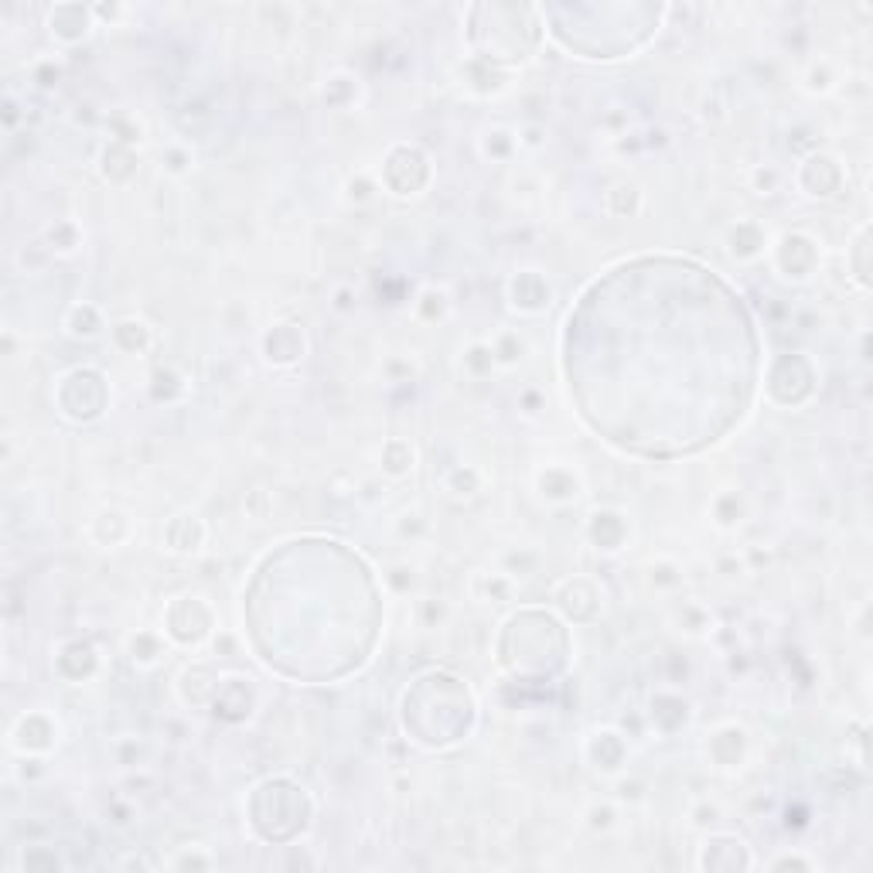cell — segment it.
Instances as JSON below:
<instances>
[{
	"mask_svg": "<svg viewBox=\"0 0 873 873\" xmlns=\"http://www.w3.org/2000/svg\"><path fill=\"white\" fill-rule=\"evenodd\" d=\"M58 79H62V62H58V58H38V62L31 65V82H35L38 89H52L58 86Z\"/></svg>",
	"mask_w": 873,
	"mask_h": 873,
	"instance_id": "cell-49",
	"label": "cell"
},
{
	"mask_svg": "<svg viewBox=\"0 0 873 873\" xmlns=\"http://www.w3.org/2000/svg\"><path fill=\"white\" fill-rule=\"evenodd\" d=\"M110 342L116 352L123 355H144L147 348L154 345V328L144 318L130 314V318H120L110 324Z\"/></svg>",
	"mask_w": 873,
	"mask_h": 873,
	"instance_id": "cell-24",
	"label": "cell"
},
{
	"mask_svg": "<svg viewBox=\"0 0 873 873\" xmlns=\"http://www.w3.org/2000/svg\"><path fill=\"white\" fill-rule=\"evenodd\" d=\"M18 870H65V860L55 853V846H41V843H28L21 846L18 856Z\"/></svg>",
	"mask_w": 873,
	"mask_h": 873,
	"instance_id": "cell-41",
	"label": "cell"
},
{
	"mask_svg": "<svg viewBox=\"0 0 873 873\" xmlns=\"http://www.w3.org/2000/svg\"><path fill=\"white\" fill-rule=\"evenodd\" d=\"M816 393V369L805 355H781L768 376V399L778 406H802Z\"/></svg>",
	"mask_w": 873,
	"mask_h": 873,
	"instance_id": "cell-6",
	"label": "cell"
},
{
	"mask_svg": "<svg viewBox=\"0 0 873 873\" xmlns=\"http://www.w3.org/2000/svg\"><path fill=\"white\" fill-rule=\"evenodd\" d=\"M584 761L601 775H618L628 764V737L618 727H594L584 737Z\"/></svg>",
	"mask_w": 873,
	"mask_h": 873,
	"instance_id": "cell-15",
	"label": "cell"
},
{
	"mask_svg": "<svg viewBox=\"0 0 873 873\" xmlns=\"http://www.w3.org/2000/svg\"><path fill=\"white\" fill-rule=\"evenodd\" d=\"M379 191V181L369 178V174H352V178L345 181V202L348 205H369L372 198H376Z\"/></svg>",
	"mask_w": 873,
	"mask_h": 873,
	"instance_id": "cell-44",
	"label": "cell"
},
{
	"mask_svg": "<svg viewBox=\"0 0 873 873\" xmlns=\"http://www.w3.org/2000/svg\"><path fill=\"white\" fill-rule=\"evenodd\" d=\"M478 151L485 161L505 164V161H512L515 151H519V137H515L509 127H492L478 137Z\"/></svg>",
	"mask_w": 873,
	"mask_h": 873,
	"instance_id": "cell-36",
	"label": "cell"
},
{
	"mask_svg": "<svg viewBox=\"0 0 873 873\" xmlns=\"http://www.w3.org/2000/svg\"><path fill=\"white\" fill-rule=\"evenodd\" d=\"M505 297H509V307L522 318H539V314L550 311L553 304V284L546 280V273L532 270H515L505 284Z\"/></svg>",
	"mask_w": 873,
	"mask_h": 873,
	"instance_id": "cell-9",
	"label": "cell"
},
{
	"mask_svg": "<svg viewBox=\"0 0 873 873\" xmlns=\"http://www.w3.org/2000/svg\"><path fill=\"white\" fill-rule=\"evenodd\" d=\"M584 536L597 553H621L628 543V515L621 509H594L584 522Z\"/></svg>",
	"mask_w": 873,
	"mask_h": 873,
	"instance_id": "cell-19",
	"label": "cell"
},
{
	"mask_svg": "<svg viewBox=\"0 0 873 873\" xmlns=\"http://www.w3.org/2000/svg\"><path fill=\"white\" fill-rule=\"evenodd\" d=\"M219 614H215L212 601L205 594H181L171 597V604L164 608V635L174 645H202L215 635Z\"/></svg>",
	"mask_w": 873,
	"mask_h": 873,
	"instance_id": "cell-2",
	"label": "cell"
},
{
	"mask_svg": "<svg viewBox=\"0 0 873 873\" xmlns=\"http://www.w3.org/2000/svg\"><path fill=\"white\" fill-rule=\"evenodd\" d=\"M768 867L771 870H812V860H805V856H798V853H781L768 863Z\"/></svg>",
	"mask_w": 873,
	"mask_h": 873,
	"instance_id": "cell-56",
	"label": "cell"
},
{
	"mask_svg": "<svg viewBox=\"0 0 873 873\" xmlns=\"http://www.w3.org/2000/svg\"><path fill=\"white\" fill-rule=\"evenodd\" d=\"M519 147H526V151H539V147H546V130L539 127V123H529V127H522L519 133Z\"/></svg>",
	"mask_w": 873,
	"mask_h": 873,
	"instance_id": "cell-54",
	"label": "cell"
},
{
	"mask_svg": "<svg viewBox=\"0 0 873 873\" xmlns=\"http://www.w3.org/2000/svg\"><path fill=\"white\" fill-rule=\"evenodd\" d=\"M843 185H846V171L833 154L812 151L802 161V168H798V188L809 198H819V202L836 198L839 191H843Z\"/></svg>",
	"mask_w": 873,
	"mask_h": 873,
	"instance_id": "cell-13",
	"label": "cell"
},
{
	"mask_svg": "<svg viewBox=\"0 0 873 873\" xmlns=\"http://www.w3.org/2000/svg\"><path fill=\"white\" fill-rule=\"evenodd\" d=\"M89 536H93L96 546H103V550H113V546H123L133 536V522H130L127 512L103 509L99 515H93V522H89Z\"/></svg>",
	"mask_w": 873,
	"mask_h": 873,
	"instance_id": "cell-27",
	"label": "cell"
},
{
	"mask_svg": "<svg viewBox=\"0 0 873 873\" xmlns=\"http://www.w3.org/2000/svg\"><path fill=\"white\" fill-rule=\"evenodd\" d=\"M58 734H62V727H58L52 713L28 710L7 730V747L21 758H38V754H48L58 744Z\"/></svg>",
	"mask_w": 873,
	"mask_h": 873,
	"instance_id": "cell-7",
	"label": "cell"
},
{
	"mask_svg": "<svg viewBox=\"0 0 873 873\" xmlns=\"http://www.w3.org/2000/svg\"><path fill=\"white\" fill-rule=\"evenodd\" d=\"M532 488H536L539 502H546L550 509H567L584 495V475L567 461H546L532 475Z\"/></svg>",
	"mask_w": 873,
	"mask_h": 873,
	"instance_id": "cell-8",
	"label": "cell"
},
{
	"mask_svg": "<svg viewBox=\"0 0 873 873\" xmlns=\"http://www.w3.org/2000/svg\"><path fill=\"white\" fill-rule=\"evenodd\" d=\"M642 209H645V195L635 181H618V185L604 191V212L614 215V219H635Z\"/></svg>",
	"mask_w": 873,
	"mask_h": 873,
	"instance_id": "cell-31",
	"label": "cell"
},
{
	"mask_svg": "<svg viewBox=\"0 0 873 873\" xmlns=\"http://www.w3.org/2000/svg\"><path fill=\"white\" fill-rule=\"evenodd\" d=\"M444 492L457 498V502H468V498H475L481 492V485H485V478H481L478 468H471V464H457V468H451L444 475Z\"/></svg>",
	"mask_w": 873,
	"mask_h": 873,
	"instance_id": "cell-38",
	"label": "cell"
},
{
	"mask_svg": "<svg viewBox=\"0 0 873 873\" xmlns=\"http://www.w3.org/2000/svg\"><path fill=\"white\" fill-rule=\"evenodd\" d=\"M696 867H700V870H723V873L751 870L754 856H751V850H747V843L741 836L713 833V836L703 839L700 856H696Z\"/></svg>",
	"mask_w": 873,
	"mask_h": 873,
	"instance_id": "cell-16",
	"label": "cell"
},
{
	"mask_svg": "<svg viewBox=\"0 0 873 873\" xmlns=\"http://www.w3.org/2000/svg\"><path fill=\"white\" fill-rule=\"evenodd\" d=\"M45 246H48V253H52V256H76L79 249H82V229H79V222L58 219L55 226H48Z\"/></svg>",
	"mask_w": 873,
	"mask_h": 873,
	"instance_id": "cell-39",
	"label": "cell"
},
{
	"mask_svg": "<svg viewBox=\"0 0 873 873\" xmlns=\"http://www.w3.org/2000/svg\"><path fill=\"white\" fill-rule=\"evenodd\" d=\"M413 580H417V577H413L410 563H393V567L386 570V584L393 587L396 594H406V590L413 587Z\"/></svg>",
	"mask_w": 873,
	"mask_h": 873,
	"instance_id": "cell-52",
	"label": "cell"
},
{
	"mask_svg": "<svg viewBox=\"0 0 873 873\" xmlns=\"http://www.w3.org/2000/svg\"><path fill=\"white\" fill-rule=\"evenodd\" d=\"M212 713L226 723H243L256 706V689L253 679L246 676H222L212 696Z\"/></svg>",
	"mask_w": 873,
	"mask_h": 873,
	"instance_id": "cell-17",
	"label": "cell"
},
{
	"mask_svg": "<svg viewBox=\"0 0 873 873\" xmlns=\"http://www.w3.org/2000/svg\"><path fill=\"white\" fill-rule=\"evenodd\" d=\"M519 406H522V413H529V417H536L539 410H543V393H539V389H522L519 393Z\"/></svg>",
	"mask_w": 873,
	"mask_h": 873,
	"instance_id": "cell-57",
	"label": "cell"
},
{
	"mask_svg": "<svg viewBox=\"0 0 873 873\" xmlns=\"http://www.w3.org/2000/svg\"><path fill=\"white\" fill-rule=\"evenodd\" d=\"M515 590H519L515 577H512V573H502V570L478 573V580H475L478 601H488V604H509V601H515Z\"/></svg>",
	"mask_w": 873,
	"mask_h": 873,
	"instance_id": "cell-37",
	"label": "cell"
},
{
	"mask_svg": "<svg viewBox=\"0 0 873 873\" xmlns=\"http://www.w3.org/2000/svg\"><path fill=\"white\" fill-rule=\"evenodd\" d=\"M710 519L720 532H734L747 519V502L737 488H720L710 498Z\"/></svg>",
	"mask_w": 873,
	"mask_h": 873,
	"instance_id": "cell-29",
	"label": "cell"
},
{
	"mask_svg": "<svg viewBox=\"0 0 873 873\" xmlns=\"http://www.w3.org/2000/svg\"><path fill=\"white\" fill-rule=\"evenodd\" d=\"M723 249L734 263H758L764 253L771 249V236L764 229V222L758 219H737L734 226H727L723 232Z\"/></svg>",
	"mask_w": 873,
	"mask_h": 873,
	"instance_id": "cell-18",
	"label": "cell"
},
{
	"mask_svg": "<svg viewBox=\"0 0 873 873\" xmlns=\"http://www.w3.org/2000/svg\"><path fill=\"white\" fill-rule=\"evenodd\" d=\"M553 601L556 608L563 611V618H570L573 625H590V621L601 614L604 601H601V590L590 577H567L560 580L553 590Z\"/></svg>",
	"mask_w": 873,
	"mask_h": 873,
	"instance_id": "cell-11",
	"label": "cell"
},
{
	"mask_svg": "<svg viewBox=\"0 0 873 873\" xmlns=\"http://www.w3.org/2000/svg\"><path fill=\"white\" fill-rule=\"evenodd\" d=\"M52 665L69 686H82L93 676H99L103 655H99V648L89 642V638H65V642H58L55 648Z\"/></svg>",
	"mask_w": 873,
	"mask_h": 873,
	"instance_id": "cell-10",
	"label": "cell"
},
{
	"mask_svg": "<svg viewBox=\"0 0 873 873\" xmlns=\"http://www.w3.org/2000/svg\"><path fill=\"white\" fill-rule=\"evenodd\" d=\"M191 164H195V157H191L185 144H168L161 151V168L174 174V178H185V174L191 171Z\"/></svg>",
	"mask_w": 873,
	"mask_h": 873,
	"instance_id": "cell-46",
	"label": "cell"
},
{
	"mask_svg": "<svg viewBox=\"0 0 873 873\" xmlns=\"http://www.w3.org/2000/svg\"><path fill=\"white\" fill-rule=\"evenodd\" d=\"M434 178V168H430L427 151L413 144H396L393 151L386 154V164H382V185L389 188V195L396 198H413L423 195Z\"/></svg>",
	"mask_w": 873,
	"mask_h": 873,
	"instance_id": "cell-4",
	"label": "cell"
},
{
	"mask_svg": "<svg viewBox=\"0 0 873 873\" xmlns=\"http://www.w3.org/2000/svg\"><path fill=\"white\" fill-rule=\"evenodd\" d=\"M106 331V318L96 304L82 301V304H72L62 318V335L72 338V342H96L99 335Z\"/></svg>",
	"mask_w": 873,
	"mask_h": 873,
	"instance_id": "cell-23",
	"label": "cell"
},
{
	"mask_svg": "<svg viewBox=\"0 0 873 873\" xmlns=\"http://www.w3.org/2000/svg\"><path fill=\"white\" fill-rule=\"evenodd\" d=\"M116 867H144V870H151L154 863H151V860H144V856H127V860H120V863H116Z\"/></svg>",
	"mask_w": 873,
	"mask_h": 873,
	"instance_id": "cell-61",
	"label": "cell"
},
{
	"mask_svg": "<svg viewBox=\"0 0 873 873\" xmlns=\"http://www.w3.org/2000/svg\"><path fill=\"white\" fill-rule=\"evenodd\" d=\"M106 127H110V133H113V144H123V147H137L140 137H144V127H140V123L133 120V116H127V113L110 116V120H106Z\"/></svg>",
	"mask_w": 873,
	"mask_h": 873,
	"instance_id": "cell-43",
	"label": "cell"
},
{
	"mask_svg": "<svg viewBox=\"0 0 873 873\" xmlns=\"http://www.w3.org/2000/svg\"><path fill=\"white\" fill-rule=\"evenodd\" d=\"M689 819H693V826H696V829H710V826H717L720 809H717V805H710V802H700V805H693V812H689Z\"/></svg>",
	"mask_w": 873,
	"mask_h": 873,
	"instance_id": "cell-53",
	"label": "cell"
},
{
	"mask_svg": "<svg viewBox=\"0 0 873 873\" xmlns=\"http://www.w3.org/2000/svg\"><path fill=\"white\" fill-rule=\"evenodd\" d=\"M331 307H335L338 314L355 311V290H352V287H338V290H335V301H331Z\"/></svg>",
	"mask_w": 873,
	"mask_h": 873,
	"instance_id": "cell-59",
	"label": "cell"
},
{
	"mask_svg": "<svg viewBox=\"0 0 873 873\" xmlns=\"http://www.w3.org/2000/svg\"><path fill=\"white\" fill-rule=\"evenodd\" d=\"M137 171H140L137 147H123L110 140V144L99 151V174H103L110 185H130Z\"/></svg>",
	"mask_w": 873,
	"mask_h": 873,
	"instance_id": "cell-26",
	"label": "cell"
},
{
	"mask_svg": "<svg viewBox=\"0 0 873 873\" xmlns=\"http://www.w3.org/2000/svg\"><path fill=\"white\" fill-rule=\"evenodd\" d=\"M672 621H676V631H683L686 638L713 635V614L700 601H679L676 611H672Z\"/></svg>",
	"mask_w": 873,
	"mask_h": 873,
	"instance_id": "cell-33",
	"label": "cell"
},
{
	"mask_svg": "<svg viewBox=\"0 0 873 873\" xmlns=\"http://www.w3.org/2000/svg\"><path fill=\"white\" fill-rule=\"evenodd\" d=\"M771 263H775L781 280H788V284H805V280H812L819 270V243L802 229L781 232L775 246H771Z\"/></svg>",
	"mask_w": 873,
	"mask_h": 873,
	"instance_id": "cell-5",
	"label": "cell"
},
{
	"mask_svg": "<svg viewBox=\"0 0 873 873\" xmlns=\"http://www.w3.org/2000/svg\"><path fill=\"white\" fill-rule=\"evenodd\" d=\"M645 717H648V727L659 737H676L693 723V703H689L679 689H655V693L648 696Z\"/></svg>",
	"mask_w": 873,
	"mask_h": 873,
	"instance_id": "cell-12",
	"label": "cell"
},
{
	"mask_svg": "<svg viewBox=\"0 0 873 873\" xmlns=\"http://www.w3.org/2000/svg\"><path fill=\"white\" fill-rule=\"evenodd\" d=\"M212 648H215V652H226V655H232V652H236V638H232V635H226V631H219V635L212 638Z\"/></svg>",
	"mask_w": 873,
	"mask_h": 873,
	"instance_id": "cell-60",
	"label": "cell"
},
{
	"mask_svg": "<svg viewBox=\"0 0 873 873\" xmlns=\"http://www.w3.org/2000/svg\"><path fill=\"white\" fill-rule=\"evenodd\" d=\"M243 512L253 522H266V519H270V512H273V495L266 492V488H260V485L249 488L246 498H243Z\"/></svg>",
	"mask_w": 873,
	"mask_h": 873,
	"instance_id": "cell-47",
	"label": "cell"
},
{
	"mask_svg": "<svg viewBox=\"0 0 873 873\" xmlns=\"http://www.w3.org/2000/svg\"><path fill=\"white\" fill-rule=\"evenodd\" d=\"M171 867H174V870H209V867H212V856H209V853L198 856V853L185 850V856H178V860H171Z\"/></svg>",
	"mask_w": 873,
	"mask_h": 873,
	"instance_id": "cell-55",
	"label": "cell"
},
{
	"mask_svg": "<svg viewBox=\"0 0 873 873\" xmlns=\"http://www.w3.org/2000/svg\"><path fill=\"white\" fill-rule=\"evenodd\" d=\"M413 468H417V451H413V444L406 437H389L386 444H382L379 451V471L386 478L393 481H403L413 475Z\"/></svg>",
	"mask_w": 873,
	"mask_h": 873,
	"instance_id": "cell-28",
	"label": "cell"
},
{
	"mask_svg": "<svg viewBox=\"0 0 873 873\" xmlns=\"http://www.w3.org/2000/svg\"><path fill=\"white\" fill-rule=\"evenodd\" d=\"M645 580L655 594H672V590L683 587V567H679L676 560H655V563H648Z\"/></svg>",
	"mask_w": 873,
	"mask_h": 873,
	"instance_id": "cell-40",
	"label": "cell"
},
{
	"mask_svg": "<svg viewBox=\"0 0 873 873\" xmlns=\"http://www.w3.org/2000/svg\"><path fill=\"white\" fill-rule=\"evenodd\" d=\"M488 345H492V355H495L498 369H515V365H519L529 355V338L522 335L519 328L495 331V335L488 338Z\"/></svg>",
	"mask_w": 873,
	"mask_h": 873,
	"instance_id": "cell-32",
	"label": "cell"
},
{
	"mask_svg": "<svg viewBox=\"0 0 873 873\" xmlns=\"http://www.w3.org/2000/svg\"><path fill=\"white\" fill-rule=\"evenodd\" d=\"M260 352L266 365H273V369H290V365H297L304 359L307 352V335L301 324L294 321H277L270 324V328L263 331L260 338Z\"/></svg>",
	"mask_w": 873,
	"mask_h": 873,
	"instance_id": "cell-14",
	"label": "cell"
},
{
	"mask_svg": "<svg viewBox=\"0 0 873 873\" xmlns=\"http://www.w3.org/2000/svg\"><path fill=\"white\" fill-rule=\"evenodd\" d=\"M706 758H710L717 768H741V761L747 758V727L737 720H727L720 727L710 730L706 737Z\"/></svg>",
	"mask_w": 873,
	"mask_h": 873,
	"instance_id": "cell-20",
	"label": "cell"
},
{
	"mask_svg": "<svg viewBox=\"0 0 873 873\" xmlns=\"http://www.w3.org/2000/svg\"><path fill=\"white\" fill-rule=\"evenodd\" d=\"M205 539H209V526L191 512L171 515L164 526V550L174 556H195L205 546Z\"/></svg>",
	"mask_w": 873,
	"mask_h": 873,
	"instance_id": "cell-22",
	"label": "cell"
},
{
	"mask_svg": "<svg viewBox=\"0 0 873 873\" xmlns=\"http://www.w3.org/2000/svg\"><path fill=\"white\" fill-rule=\"evenodd\" d=\"M836 82H839V76H836V69L826 62V58H816V62H809V69H805V76H802V86L809 89V93H816V96L833 93Z\"/></svg>",
	"mask_w": 873,
	"mask_h": 873,
	"instance_id": "cell-42",
	"label": "cell"
},
{
	"mask_svg": "<svg viewBox=\"0 0 873 873\" xmlns=\"http://www.w3.org/2000/svg\"><path fill=\"white\" fill-rule=\"evenodd\" d=\"M867 243H870V226L863 222V226L856 229V236H853V260H856L853 277H856V284H860V287H867V249H870Z\"/></svg>",
	"mask_w": 873,
	"mask_h": 873,
	"instance_id": "cell-48",
	"label": "cell"
},
{
	"mask_svg": "<svg viewBox=\"0 0 873 873\" xmlns=\"http://www.w3.org/2000/svg\"><path fill=\"white\" fill-rule=\"evenodd\" d=\"M751 185H754L758 195H775L778 185H781V171L775 168V164H761V168L754 171Z\"/></svg>",
	"mask_w": 873,
	"mask_h": 873,
	"instance_id": "cell-51",
	"label": "cell"
},
{
	"mask_svg": "<svg viewBox=\"0 0 873 873\" xmlns=\"http://www.w3.org/2000/svg\"><path fill=\"white\" fill-rule=\"evenodd\" d=\"M58 399V413L69 417L72 423H93L103 417L106 410V379L99 369H89V365H79V369H69L62 379H58L55 389Z\"/></svg>",
	"mask_w": 873,
	"mask_h": 873,
	"instance_id": "cell-1",
	"label": "cell"
},
{
	"mask_svg": "<svg viewBox=\"0 0 873 873\" xmlns=\"http://www.w3.org/2000/svg\"><path fill=\"white\" fill-rule=\"evenodd\" d=\"M168 655V642H164V631L157 628H140L127 638V659L133 669H157Z\"/></svg>",
	"mask_w": 873,
	"mask_h": 873,
	"instance_id": "cell-25",
	"label": "cell"
},
{
	"mask_svg": "<svg viewBox=\"0 0 873 873\" xmlns=\"http://www.w3.org/2000/svg\"><path fill=\"white\" fill-rule=\"evenodd\" d=\"M461 369H464V376H468L471 382H485V379L495 376L498 365H495V355H492V345H488V338H478V342L464 345Z\"/></svg>",
	"mask_w": 873,
	"mask_h": 873,
	"instance_id": "cell-34",
	"label": "cell"
},
{
	"mask_svg": "<svg viewBox=\"0 0 873 873\" xmlns=\"http://www.w3.org/2000/svg\"><path fill=\"white\" fill-rule=\"evenodd\" d=\"M413 314H417V321L423 324H440L451 314V294L437 284H427L417 294V301H413Z\"/></svg>",
	"mask_w": 873,
	"mask_h": 873,
	"instance_id": "cell-35",
	"label": "cell"
},
{
	"mask_svg": "<svg viewBox=\"0 0 873 873\" xmlns=\"http://www.w3.org/2000/svg\"><path fill=\"white\" fill-rule=\"evenodd\" d=\"M287 816L290 822L297 826V833H304L307 826H311V798H307V792L301 785H294L290 778H266L263 785H256L253 792V802H249V816H253V822H260L266 816Z\"/></svg>",
	"mask_w": 873,
	"mask_h": 873,
	"instance_id": "cell-3",
	"label": "cell"
},
{
	"mask_svg": "<svg viewBox=\"0 0 873 873\" xmlns=\"http://www.w3.org/2000/svg\"><path fill=\"white\" fill-rule=\"evenodd\" d=\"M151 393H154L157 403H174V399L185 393V382L174 376V369H157L154 382H151Z\"/></svg>",
	"mask_w": 873,
	"mask_h": 873,
	"instance_id": "cell-45",
	"label": "cell"
},
{
	"mask_svg": "<svg viewBox=\"0 0 873 873\" xmlns=\"http://www.w3.org/2000/svg\"><path fill=\"white\" fill-rule=\"evenodd\" d=\"M614 822H618V809L611 802H594L587 809V826L594 833H608V829H614Z\"/></svg>",
	"mask_w": 873,
	"mask_h": 873,
	"instance_id": "cell-50",
	"label": "cell"
},
{
	"mask_svg": "<svg viewBox=\"0 0 873 873\" xmlns=\"http://www.w3.org/2000/svg\"><path fill=\"white\" fill-rule=\"evenodd\" d=\"M45 24L55 41H62V45H79V41L93 35V7L58 4L45 14Z\"/></svg>",
	"mask_w": 873,
	"mask_h": 873,
	"instance_id": "cell-21",
	"label": "cell"
},
{
	"mask_svg": "<svg viewBox=\"0 0 873 873\" xmlns=\"http://www.w3.org/2000/svg\"><path fill=\"white\" fill-rule=\"evenodd\" d=\"M359 93H362V79L342 69V72H331V76L324 79L321 103L328 106V110H348V106L359 99Z\"/></svg>",
	"mask_w": 873,
	"mask_h": 873,
	"instance_id": "cell-30",
	"label": "cell"
},
{
	"mask_svg": "<svg viewBox=\"0 0 873 873\" xmlns=\"http://www.w3.org/2000/svg\"><path fill=\"white\" fill-rule=\"evenodd\" d=\"M18 123H21V106H18V99H14V96H7L4 99V127H7V133H18Z\"/></svg>",
	"mask_w": 873,
	"mask_h": 873,
	"instance_id": "cell-58",
	"label": "cell"
}]
</instances>
